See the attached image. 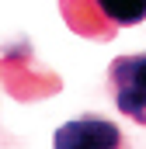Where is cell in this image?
Wrapping results in <instances>:
<instances>
[{
	"label": "cell",
	"instance_id": "1",
	"mask_svg": "<svg viewBox=\"0 0 146 149\" xmlns=\"http://www.w3.org/2000/svg\"><path fill=\"white\" fill-rule=\"evenodd\" d=\"M115 104L132 121L146 125V56H122L111 63Z\"/></svg>",
	"mask_w": 146,
	"mask_h": 149
},
{
	"label": "cell",
	"instance_id": "3",
	"mask_svg": "<svg viewBox=\"0 0 146 149\" xmlns=\"http://www.w3.org/2000/svg\"><path fill=\"white\" fill-rule=\"evenodd\" d=\"M101 10L108 14L111 21H139V17H146V3H139V7H111V3H101Z\"/></svg>",
	"mask_w": 146,
	"mask_h": 149
},
{
	"label": "cell",
	"instance_id": "2",
	"mask_svg": "<svg viewBox=\"0 0 146 149\" xmlns=\"http://www.w3.org/2000/svg\"><path fill=\"white\" fill-rule=\"evenodd\" d=\"M122 135L111 121L101 118H80V121H66L56 132V149H118Z\"/></svg>",
	"mask_w": 146,
	"mask_h": 149
}]
</instances>
